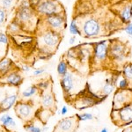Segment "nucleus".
<instances>
[{"label":"nucleus","instance_id":"10","mask_svg":"<svg viewBox=\"0 0 132 132\" xmlns=\"http://www.w3.org/2000/svg\"><path fill=\"white\" fill-rule=\"evenodd\" d=\"M79 125L77 116L71 117H65L61 119L54 128L53 132H75Z\"/></svg>","mask_w":132,"mask_h":132},{"label":"nucleus","instance_id":"23","mask_svg":"<svg viewBox=\"0 0 132 132\" xmlns=\"http://www.w3.org/2000/svg\"><path fill=\"white\" fill-rule=\"evenodd\" d=\"M38 90H39V89L36 86V85H34V86H29L28 88H27L26 90L23 91L22 93H21V96L24 98V99H29V98H31L32 96H34V95L37 93Z\"/></svg>","mask_w":132,"mask_h":132},{"label":"nucleus","instance_id":"4","mask_svg":"<svg viewBox=\"0 0 132 132\" xmlns=\"http://www.w3.org/2000/svg\"><path fill=\"white\" fill-rule=\"evenodd\" d=\"M105 100L99 95H96L91 92L88 89H85L82 92L78 93V97L75 99V101L73 102V105L77 109L82 110L87 108H91L93 106H95L97 104Z\"/></svg>","mask_w":132,"mask_h":132},{"label":"nucleus","instance_id":"36","mask_svg":"<svg viewBox=\"0 0 132 132\" xmlns=\"http://www.w3.org/2000/svg\"><path fill=\"white\" fill-rule=\"evenodd\" d=\"M67 113H68V108L66 107V106H63V107L62 108V109H61L60 114H62V116H65Z\"/></svg>","mask_w":132,"mask_h":132},{"label":"nucleus","instance_id":"22","mask_svg":"<svg viewBox=\"0 0 132 132\" xmlns=\"http://www.w3.org/2000/svg\"><path fill=\"white\" fill-rule=\"evenodd\" d=\"M0 122L5 127H16V122L12 116L5 114L0 117Z\"/></svg>","mask_w":132,"mask_h":132},{"label":"nucleus","instance_id":"9","mask_svg":"<svg viewBox=\"0 0 132 132\" xmlns=\"http://www.w3.org/2000/svg\"><path fill=\"white\" fill-rule=\"evenodd\" d=\"M111 119L112 122L117 126H122L123 123L132 121V102L120 109L112 110Z\"/></svg>","mask_w":132,"mask_h":132},{"label":"nucleus","instance_id":"15","mask_svg":"<svg viewBox=\"0 0 132 132\" xmlns=\"http://www.w3.org/2000/svg\"><path fill=\"white\" fill-rule=\"evenodd\" d=\"M17 100H18L17 94H12L10 96L5 97L3 101H0V113H5L11 109L13 106H15Z\"/></svg>","mask_w":132,"mask_h":132},{"label":"nucleus","instance_id":"27","mask_svg":"<svg viewBox=\"0 0 132 132\" xmlns=\"http://www.w3.org/2000/svg\"><path fill=\"white\" fill-rule=\"evenodd\" d=\"M77 117H78L79 122H86V121H91L93 119V116L90 113H82V114H77Z\"/></svg>","mask_w":132,"mask_h":132},{"label":"nucleus","instance_id":"39","mask_svg":"<svg viewBox=\"0 0 132 132\" xmlns=\"http://www.w3.org/2000/svg\"><path fill=\"white\" fill-rule=\"evenodd\" d=\"M42 132H45V131H47V130L48 129V126H46V125H44V126L42 127Z\"/></svg>","mask_w":132,"mask_h":132},{"label":"nucleus","instance_id":"30","mask_svg":"<svg viewBox=\"0 0 132 132\" xmlns=\"http://www.w3.org/2000/svg\"><path fill=\"white\" fill-rule=\"evenodd\" d=\"M124 31L127 35H129V36H132V22L129 23V24L125 25L124 27Z\"/></svg>","mask_w":132,"mask_h":132},{"label":"nucleus","instance_id":"13","mask_svg":"<svg viewBox=\"0 0 132 132\" xmlns=\"http://www.w3.org/2000/svg\"><path fill=\"white\" fill-rule=\"evenodd\" d=\"M15 112L19 118L23 121H30L34 116L33 106L27 102H19L15 105Z\"/></svg>","mask_w":132,"mask_h":132},{"label":"nucleus","instance_id":"6","mask_svg":"<svg viewBox=\"0 0 132 132\" xmlns=\"http://www.w3.org/2000/svg\"><path fill=\"white\" fill-rule=\"evenodd\" d=\"M36 10L41 15L44 17L64 12L63 6L57 0H42L41 3L36 7Z\"/></svg>","mask_w":132,"mask_h":132},{"label":"nucleus","instance_id":"18","mask_svg":"<svg viewBox=\"0 0 132 132\" xmlns=\"http://www.w3.org/2000/svg\"><path fill=\"white\" fill-rule=\"evenodd\" d=\"M33 17V12L30 7H20L18 12L19 20L21 22H27L29 21Z\"/></svg>","mask_w":132,"mask_h":132},{"label":"nucleus","instance_id":"12","mask_svg":"<svg viewBox=\"0 0 132 132\" xmlns=\"http://www.w3.org/2000/svg\"><path fill=\"white\" fill-rule=\"evenodd\" d=\"M46 23L50 30L60 34L62 30L66 27V17L64 12L46 17Z\"/></svg>","mask_w":132,"mask_h":132},{"label":"nucleus","instance_id":"38","mask_svg":"<svg viewBox=\"0 0 132 132\" xmlns=\"http://www.w3.org/2000/svg\"><path fill=\"white\" fill-rule=\"evenodd\" d=\"M75 41H76V37H75V36H72L71 39H70L69 43H70V44H73L74 42H75Z\"/></svg>","mask_w":132,"mask_h":132},{"label":"nucleus","instance_id":"24","mask_svg":"<svg viewBox=\"0 0 132 132\" xmlns=\"http://www.w3.org/2000/svg\"><path fill=\"white\" fill-rule=\"evenodd\" d=\"M117 90H129V83L124 76L122 75L121 78L117 80Z\"/></svg>","mask_w":132,"mask_h":132},{"label":"nucleus","instance_id":"1","mask_svg":"<svg viewBox=\"0 0 132 132\" xmlns=\"http://www.w3.org/2000/svg\"><path fill=\"white\" fill-rule=\"evenodd\" d=\"M82 20H78V24L84 37L94 39L108 35L105 26L102 25L101 20L95 16L84 17Z\"/></svg>","mask_w":132,"mask_h":132},{"label":"nucleus","instance_id":"5","mask_svg":"<svg viewBox=\"0 0 132 132\" xmlns=\"http://www.w3.org/2000/svg\"><path fill=\"white\" fill-rule=\"evenodd\" d=\"M60 84L65 96H71L76 93V90L78 89L81 81L79 76L75 75L73 71H68L64 76L62 77Z\"/></svg>","mask_w":132,"mask_h":132},{"label":"nucleus","instance_id":"2","mask_svg":"<svg viewBox=\"0 0 132 132\" xmlns=\"http://www.w3.org/2000/svg\"><path fill=\"white\" fill-rule=\"evenodd\" d=\"M110 40H105L93 43V53L90 59L92 69L98 70L105 68L109 61Z\"/></svg>","mask_w":132,"mask_h":132},{"label":"nucleus","instance_id":"31","mask_svg":"<svg viewBox=\"0 0 132 132\" xmlns=\"http://www.w3.org/2000/svg\"><path fill=\"white\" fill-rule=\"evenodd\" d=\"M8 41H9V40H8L7 35L0 32V43L7 44V43H8Z\"/></svg>","mask_w":132,"mask_h":132},{"label":"nucleus","instance_id":"40","mask_svg":"<svg viewBox=\"0 0 132 132\" xmlns=\"http://www.w3.org/2000/svg\"><path fill=\"white\" fill-rule=\"evenodd\" d=\"M100 132H108V129L107 128H103V129H101V130Z\"/></svg>","mask_w":132,"mask_h":132},{"label":"nucleus","instance_id":"26","mask_svg":"<svg viewBox=\"0 0 132 132\" xmlns=\"http://www.w3.org/2000/svg\"><path fill=\"white\" fill-rule=\"evenodd\" d=\"M24 129L28 132H42V129L41 127L36 126L31 122H27L24 126Z\"/></svg>","mask_w":132,"mask_h":132},{"label":"nucleus","instance_id":"7","mask_svg":"<svg viewBox=\"0 0 132 132\" xmlns=\"http://www.w3.org/2000/svg\"><path fill=\"white\" fill-rule=\"evenodd\" d=\"M61 40V35L59 33L53 30H47L41 35V42L43 45L42 51H46V53L54 51L58 47Z\"/></svg>","mask_w":132,"mask_h":132},{"label":"nucleus","instance_id":"32","mask_svg":"<svg viewBox=\"0 0 132 132\" xmlns=\"http://www.w3.org/2000/svg\"><path fill=\"white\" fill-rule=\"evenodd\" d=\"M5 12L2 8H0V25L5 21Z\"/></svg>","mask_w":132,"mask_h":132},{"label":"nucleus","instance_id":"37","mask_svg":"<svg viewBox=\"0 0 132 132\" xmlns=\"http://www.w3.org/2000/svg\"><path fill=\"white\" fill-rule=\"evenodd\" d=\"M22 69H23V71H27V72L30 71V67H29V66H27V65H23Z\"/></svg>","mask_w":132,"mask_h":132},{"label":"nucleus","instance_id":"21","mask_svg":"<svg viewBox=\"0 0 132 132\" xmlns=\"http://www.w3.org/2000/svg\"><path fill=\"white\" fill-rule=\"evenodd\" d=\"M12 62L10 59L5 58L3 60L0 61V74L2 76H5L8 74L10 71V68L12 66Z\"/></svg>","mask_w":132,"mask_h":132},{"label":"nucleus","instance_id":"8","mask_svg":"<svg viewBox=\"0 0 132 132\" xmlns=\"http://www.w3.org/2000/svg\"><path fill=\"white\" fill-rule=\"evenodd\" d=\"M113 10L122 24H129L132 20V0H123L114 5Z\"/></svg>","mask_w":132,"mask_h":132},{"label":"nucleus","instance_id":"29","mask_svg":"<svg viewBox=\"0 0 132 132\" xmlns=\"http://www.w3.org/2000/svg\"><path fill=\"white\" fill-rule=\"evenodd\" d=\"M9 30L12 33H17V32L20 30V25H19V23L17 21L12 22V24L9 26Z\"/></svg>","mask_w":132,"mask_h":132},{"label":"nucleus","instance_id":"20","mask_svg":"<svg viewBox=\"0 0 132 132\" xmlns=\"http://www.w3.org/2000/svg\"><path fill=\"white\" fill-rule=\"evenodd\" d=\"M122 75L128 79L129 83V89L132 90V62L125 63L122 67Z\"/></svg>","mask_w":132,"mask_h":132},{"label":"nucleus","instance_id":"16","mask_svg":"<svg viewBox=\"0 0 132 132\" xmlns=\"http://www.w3.org/2000/svg\"><path fill=\"white\" fill-rule=\"evenodd\" d=\"M55 100L52 92L48 91V89L42 92V106L44 108H51L54 107Z\"/></svg>","mask_w":132,"mask_h":132},{"label":"nucleus","instance_id":"14","mask_svg":"<svg viewBox=\"0 0 132 132\" xmlns=\"http://www.w3.org/2000/svg\"><path fill=\"white\" fill-rule=\"evenodd\" d=\"M119 77L120 76H118V74H114V75H111L108 78H106L105 84L103 85L101 88V97L106 99L108 95H110L116 90V86L117 85V80H118Z\"/></svg>","mask_w":132,"mask_h":132},{"label":"nucleus","instance_id":"25","mask_svg":"<svg viewBox=\"0 0 132 132\" xmlns=\"http://www.w3.org/2000/svg\"><path fill=\"white\" fill-rule=\"evenodd\" d=\"M56 70H57V73H58L59 76H61V77L64 76L68 72V63H66V61L62 60L59 62Z\"/></svg>","mask_w":132,"mask_h":132},{"label":"nucleus","instance_id":"28","mask_svg":"<svg viewBox=\"0 0 132 132\" xmlns=\"http://www.w3.org/2000/svg\"><path fill=\"white\" fill-rule=\"evenodd\" d=\"M50 85V83L48 81H42V82L38 83V84H36V86L38 87V89H39V90L45 91V90H47V89L48 88Z\"/></svg>","mask_w":132,"mask_h":132},{"label":"nucleus","instance_id":"34","mask_svg":"<svg viewBox=\"0 0 132 132\" xmlns=\"http://www.w3.org/2000/svg\"><path fill=\"white\" fill-rule=\"evenodd\" d=\"M45 71V70L44 69H35V71H34V75L35 76H39V75H41V74H42L43 72Z\"/></svg>","mask_w":132,"mask_h":132},{"label":"nucleus","instance_id":"11","mask_svg":"<svg viewBox=\"0 0 132 132\" xmlns=\"http://www.w3.org/2000/svg\"><path fill=\"white\" fill-rule=\"evenodd\" d=\"M132 102V90H117L113 99L112 110L120 109Z\"/></svg>","mask_w":132,"mask_h":132},{"label":"nucleus","instance_id":"3","mask_svg":"<svg viewBox=\"0 0 132 132\" xmlns=\"http://www.w3.org/2000/svg\"><path fill=\"white\" fill-rule=\"evenodd\" d=\"M129 54V48L126 43L120 40H110L109 45V61L116 67L125 65L127 56Z\"/></svg>","mask_w":132,"mask_h":132},{"label":"nucleus","instance_id":"17","mask_svg":"<svg viewBox=\"0 0 132 132\" xmlns=\"http://www.w3.org/2000/svg\"><path fill=\"white\" fill-rule=\"evenodd\" d=\"M22 81H23V77L21 76L20 73H19L17 71L10 72L5 78V84L11 85V86H20Z\"/></svg>","mask_w":132,"mask_h":132},{"label":"nucleus","instance_id":"19","mask_svg":"<svg viewBox=\"0 0 132 132\" xmlns=\"http://www.w3.org/2000/svg\"><path fill=\"white\" fill-rule=\"evenodd\" d=\"M69 31L72 35H80L82 36L81 30H80V27L78 24V19L73 18L69 25Z\"/></svg>","mask_w":132,"mask_h":132},{"label":"nucleus","instance_id":"35","mask_svg":"<svg viewBox=\"0 0 132 132\" xmlns=\"http://www.w3.org/2000/svg\"><path fill=\"white\" fill-rule=\"evenodd\" d=\"M41 1L42 0H30V4H31V5H33V6H35V7H37V5H39L40 3H41Z\"/></svg>","mask_w":132,"mask_h":132},{"label":"nucleus","instance_id":"33","mask_svg":"<svg viewBox=\"0 0 132 132\" xmlns=\"http://www.w3.org/2000/svg\"><path fill=\"white\" fill-rule=\"evenodd\" d=\"M13 0H2V5H3L4 7H10L12 5V3Z\"/></svg>","mask_w":132,"mask_h":132}]
</instances>
